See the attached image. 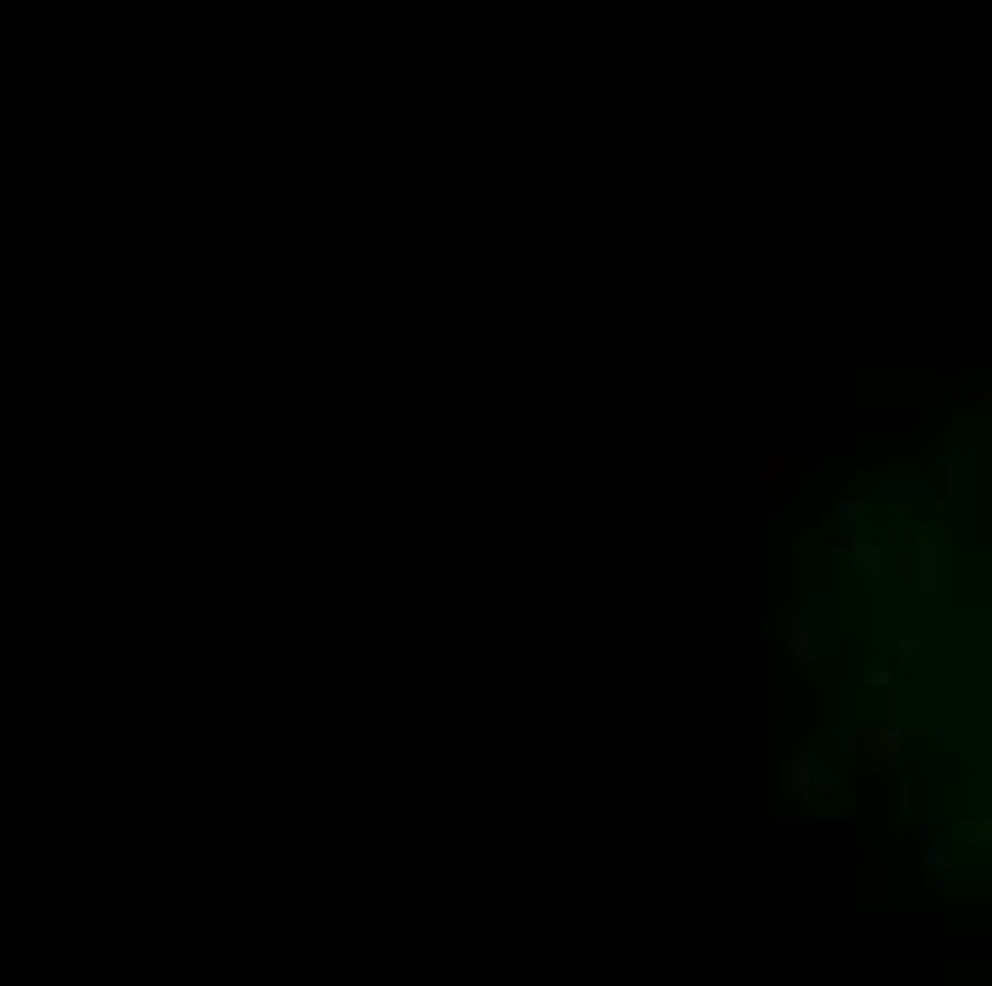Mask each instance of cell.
<instances>
[{
  "instance_id": "cell-9",
  "label": "cell",
  "mask_w": 992,
  "mask_h": 986,
  "mask_svg": "<svg viewBox=\"0 0 992 986\" xmlns=\"http://www.w3.org/2000/svg\"><path fill=\"white\" fill-rule=\"evenodd\" d=\"M856 565L868 570L873 581H884L889 576V548H856Z\"/></svg>"
},
{
  "instance_id": "cell-6",
  "label": "cell",
  "mask_w": 992,
  "mask_h": 986,
  "mask_svg": "<svg viewBox=\"0 0 992 986\" xmlns=\"http://www.w3.org/2000/svg\"><path fill=\"white\" fill-rule=\"evenodd\" d=\"M941 581H947V570H941V548L935 542H919V548H912V588H919L924 599H935Z\"/></svg>"
},
{
  "instance_id": "cell-1",
  "label": "cell",
  "mask_w": 992,
  "mask_h": 986,
  "mask_svg": "<svg viewBox=\"0 0 992 986\" xmlns=\"http://www.w3.org/2000/svg\"><path fill=\"white\" fill-rule=\"evenodd\" d=\"M781 793H787V804L838 798L833 742H827V747H799V742H787V758H781Z\"/></svg>"
},
{
  "instance_id": "cell-5",
  "label": "cell",
  "mask_w": 992,
  "mask_h": 986,
  "mask_svg": "<svg viewBox=\"0 0 992 986\" xmlns=\"http://www.w3.org/2000/svg\"><path fill=\"white\" fill-rule=\"evenodd\" d=\"M833 537H838V542H856V537H861V491L850 485V479H845V485H838V496H833Z\"/></svg>"
},
{
  "instance_id": "cell-8",
  "label": "cell",
  "mask_w": 992,
  "mask_h": 986,
  "mask_svg": "<svg viewBox=\"0 0 992 986\" xmlns=\"http://www.w3.org/2000/svg\"><path fill=\"white\" fill-rule=\"evenodd\" d=\"M919 457H924V473H935L941 462H947V457H953V440H947V434H941V422H930V428H924V434H919Z\"/></svg>"
},
{
  "instance_id": "cell-10",
  "label": "cell",
  "mask_w": 992,
  "mask_h": 986,
  "mask_svg": "<svg viewBox=\"0 0 992 986\" xmlns=\"http://www.w3.org/2000/svg\"><path fill=\"white\" fill-rule=\"evenodd\" d=\"M889 645H896L901 662H930V639H919V634H896Z\"/></svg>"
},
{
  "instance_id": "cell-3",
  "label": "cell",
  "mask_w": 992,
  "mask_h": 986,
  "mask_svg": "<svg viewBox=\"0 0 992 986\" xmlns=\"http://www.w3.org/2000/svg\"><path fill=\"white\" fill-rule=\"evenodd\" d=\"M935 479H941V491H947V542L953 548H970V450H958L953 445V457L935 468Z\"/></svg>"
},
{
  "instance_id": "cell-7",
  "label": "cell",
  "mask_w": 992,
  "mask_h": 986,
  "mask_svg": "<svg viewBox=\"0 0 992 986\" xmlns=\"http://www.w3.org/2000/svg\"><path fill=\"white\" fill-rule=\"evenodd\" d=\"M930 485H935V473H901V479H884V485H873V496L889 502V508H907V502H919Z\"/></svg>"
},
{
  "instance_id": "cell-2",
  "label": "cell",
  "mask_w": 992,
  "mask_h": 986,
  "mask_svg": "<svg viewBox=\"0 0 992 986\" xmlns=\"http://www.w3.org/2000/svg\"><path fill=\"white\" fill-rule=\"evenodd\" d=\"M776 639H781V668L787 673H799V668H810V662H822V656H827V639L816 634V616H810V604L799 593L787 599V611L776 622Z\"/></svg>"
},
{
  "instance_id": "cell-4",
  "label": "cell",
  "mask_w": 992,
  "mask_h": 986,
  "mask_svg": "<svg viewBox=\"0 0 992 986\" xmlns=\"http://www.w3.org/2000/svg\"><path fill=\"white\" fill-rule=\"evenodd\" d=\"M850 747H861V770H889L907 753V724L861 730V736H850Z\"/></svg>"
}]
</instances>
